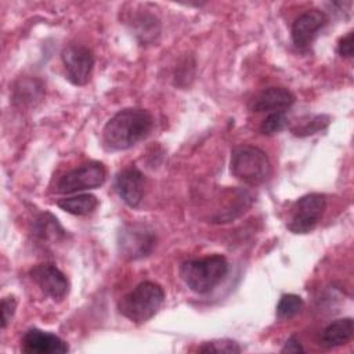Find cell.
I'll list each match as a JSON object with an SVG mask.
<instances>
[{
  "mask_svg": "<svg viewBox=\"0 0 354 354\" xmlns=\"http://www.w3.org/2000/svg\"><path fill=\"white\" fill-rule=\"evenodd\" d=\"M303 351H304L303 346L300 344V342L295 336H290L285 342L283 347L281 348V353H303Z\"/></svg>",
  "mask_w": 354,
  "mask_h": 354,
  "instance_id": "cb8c5ba5",
  "label": "cell"
},
{
  "mask_svg": "<svg viewBox=\"0 0 354 354\" xmlns=\"http://www.w3.org/2000/svg\"><path fill=\"white\" fill-rule=\"evenodd\" d=\"M353 318H340L330 322L321 333V344L326 348H335L346 344L353 337Z\"/></svg>",
  "mask_w": 354,
  "mask_h": 354,
  "instance_id": "5bb4252c",
  "label": "cell"
},
{
  "mask_svg": "<svg viewBox=\"0 0 354 354\" xmlns=\"http://www.w3.org/2000/svg\"><path fill=\"white\" fill-rule=\"evenodd\" d=\"M58 207L73 216H86L93 213L98 206V199L91 194H79L57 201Z\"/></svg>",
  "mask_w": 354,
  "mask_h": 354,
  "instance_id": "9a60e30c",
  "label": "cell"
},
{
  "mask_svg": "<svg viewBox=\"0 0 354 354\" xmlns=\"http://www.w3.org/2000/svg\"><path fill=\"white\" fill-rule=\"evenodd\" d=\"M329 123V116L325 115H315L313 118H310L307 122H301L300 126L292 127V131L295 136L299 137H306V136H311L315 134L317 131L325 129Z\"/></svg>",
  "mask_w": 354,
  "mask_h": 354,
  "instance_id": "d6986e66",
  "label": "cell"
},
{
  "mask_svg": "<svg viewBox=\"0 0 354 354\" xmlns=\"http://www.w3.org/2000/svg\"><path fill=\"white\" fill-rule=\"evenodd\" d=\"M15 308H17V300L14 296H7V297L1 299L0 310H1V328L3 329L8 325V322L14 317Z\"/></svg>",
  "mask_w": 354,
  "mask_h": 354,
  "instance_id": "7402d4cb",
  "label": "cell"
},
{
  "mask_svg": "<svg viewBox=\"0 0 354 354\" xmlns=\"http://www.w3.org/2000/svg\"><path fill=\"white\" fill-rule=\"evenodd\" d=\"M165 303V292L159 283L144 281L126 293L118 303L119 313L134 324L149 321Z\"/></svg>",
  "mask_w": 354,
  "mask_h": 354,
  "instance_id": "7a4b0ae2",
  "label": "cell"
},
{
  "mask_svg": "<svg viewBox=\"0 0 354 354\" xmlns=\"http://www.w3.org/2000/svg\"><path fill=\"white\" fill-rule=\"evenodd\" d=\"M106 180V169L100 162H88L66 171L57 181L55 191L59 194H77L101 187Z\"/></svg>",
  "mask_w": 354,
  "mask_h": 354,
  "instance_id": "52a82bcc",
  "label": "cell"
},
{
  "mask_svg": "<svg viewBox=\"0 0 354 354\" xmlns=\"http://www.w3.org/2000/svg\"><path fill=\"white\" fill-rule=\"evenodd\" d=\"M328 24V15L321 10H308L292 24V40L297 48H308L318 32Z\"/></svg>",
  "mask_w": 354,
  "mask_h": 354,
  "instance_id": "30bf717a",
  "label": "cell"
},
{
  "mask_svg": "<svg viewBox=\"0 0 354 354\" xmlns=\"http://www.w3.org/2000/svg\"><path fill=\"white\" fill-rule=\"evenodd\" d=\"M153 127L147 109L126 108L116 112L102 129V145L108 151H124L144 140Z\"/></svg>",
  "mask_w": 354,
  "mask_h": 354,
  "instance_id": "6da1fadb",
  "label": "cell"
},
{
  "mask_svg": "<svg viewBox=\"0 0 354 354\" xmlns=\"http://www.w3.org/2000/svg\"><path fill=\"white\" fill-rule=\"evenodd\" d=\"M66 79L75 86H84L91 77L94 54L83 44H69L61 53Z\"/></svg>",
  "mask_w": 354,
  "mask_h": 354,
  "instance_id": "ba28073f",
  "label": "cell"
},
{
  "mask_svg": "<svg viewBox=\"0 0 354 354\" xmlns=\"http://www.w3.org/2000/svg\"><path fill=\"white\" fill-rule=\"evenodd\" d=\"M156 246V235L145 224H127L118 232V250L126 260H138L152 253Z\"/></svg>",
  "mask_w": 354,
  "mask_h": 354,
  "instance_id": "5b68a950",
  "label": "cell"
},
{
  "mask_svg": "<svg viewBox=\"0 0 354 354\" xmlns=\"http://www.w3.org/2000/svg\"><path fill=\"white\" fill-rule=\"evenodd\" d=\"M115 189L130 207H137L144 195V174L137 167H126L116 174Z\"/></svg>",
  "mask_w": 354,
  "mask_h": 354,
  "instance_id": "7c38bea8",
  "label": "cell"
},
{
  "mask_svg": "<svg viewBox=\"0 0 354 354\" xmlns=\"http://www.w3.org/2000/svg\"><path fill=\"white\" fill-rule=\"evenodd\" d=\"M180 278L195 293L205 295L213 290L227 275L228 263L221 254L184 261L180 266Z\"/></svg>",
  "mask_w": 354,
  "mask_h": 354,
  "instance_id": "3957f363",
  "label": "cell"
},
{
  "mask_svg": "<svg viewBox=\"0 0 354 354\" xmlns=\"http://www.w3.org/2000/svg\"><path fill=\"white\" fill-rule=\"evenodd\" d=\"M303 299L293 293L282 295L277 304V317L278 319H290L297 315L303 308Z\"/></svg>",
  "mask_w": 354,
  "mask_h": 354,
  "instance_id": "e0dca14e",
  "label": "cell"
},
{
  "mask_svg": "<svg viewBox=\"0 0 354 354\" xmlns=\"http://www.w3.org/2000/svg\"><path fill=\"white\" fill-rule=\"evenodd\" d=\"M353 51H354V46H353V32H348L346 36H343L339 40L337 44V53L344 57V58H351L353 57Z\"/></svg>",
  "mask_w": 354,
  "mask_h": 354,
  "instance_id": "603a6c76",
  "label": "cell"
},
{
  "mask_svg": "<svg viewBox=\"0 0 354 354\" xmlns=\"http://www.w3.org/2000/svg\"><path fill=\"white\" fill-rule=\"evenodd\" d=\"M21 350L26 354H65L69 346L59 336L33 328L22 336Z\"/></svg>",
  "mask_w": 354,
  "mask_h": 354,
  "instance_id": "8fae6325",
  "label": "cell"
},
{
  "mask_svg": "<svg viewBox=\"0 0 354 354\" xmlns=\"http://www.w3.org/2000/svg\"><path fill=\"white\" fill-rule=\"evenodd\" d=\"M136 25H137L136 35L141 39L142 43L153 41L155 36L159 35V21L151 14L140 15L136 19Z\"/></svg>",
  "mask_w": 354,
  "mask_h": 354,
  "instance_id": "ac0fdd59",
  "label": "cell"
},
{
  "mask_svg": "<svg viewBox=\"0 0 354 354\" xmlns=\"http://www.w3.org/2000/svg\"><path fill=\"white\" fill-rule=\"evenodd\" d=\"M30 277L41 292L55 301H61L69 292L68 278L54 264L41 263L35 266L30 270Z\"/></svg>",
  "mask_w": 354,
  "mask_h": 354,
  "instance_id": "9c48e42d",
  "label": "cell"
},
{
  "mask_svg": "<svg viewBox=\"0 0 354 354\" xmlns=\"http://www.w3.org/2000/svg\"><path fill=\"white\" fill-rule=\"evenodd\" d=\"M231 174L249 185H259L268 180L271 162L264 151L252 145L235 147L230 160Z\"/></svg>",
  "mask_w": 354,
  "mask_h": 354,
  "instance_id": "277c9868",
  "label": "cell"
},
{
  "mask_svg": "<svg viewBox=\"0 0 354 354\" xmlns=\"http://www.w3.org/2000/svg\"><path fill=\"white\" fill-rule=\"evenodd\" d=\"M295 102V95L285 87H268L250 101L252 112H285Z\"/></svg>",
  "mask_w": 354,
  "mask_h": 354,
  "instance_id": "4fadbf2b",
  "label": "cell"
},
{
  "mask_svg": "<svg viewBox=\"0 0 354 354\" xmlns=\"http://www.w3.org/2000/svg\"><path fill=\"white\" fill-rule=\"evenodd\" d=\"M288 126V116L285 112H271L260 124V131L264 136H274Z\"/></svg>",
  "mask_w": 354,
  "mask_h": 354,
  "instance_id": "ffe728a7",
  "label": "cell"
},
{
  "mask_svg": "<svg viewBox=\"0 0 354 354\" xmlns=\"http://www.w3.org/2000/svg\"><path fill=\"white\" fill-rule=\"evenodd\" d=\"M326 207V198L322 194L311 192L299 198L290 213L286 224L288 230L293 234H307L313 231L319 223Z\"/></svg>",
  "mask_w": 354,
  "mask_h": 354,
  "instance_id": "8992f818",
  "label": "cell"
},
{
  "mask_svg": "<svg viewBox=\"0 0 354 354\" xmlns=\"http://www.w3.org/2000/svg\"><path fill=\"white\" fill-rule=\"evenodd\" d=\"M241 347L236 342L230 340V339H218V340H212L203 343L201 347H198L199 353H241Z\"/></svg>",
  "mask_w": 354,
  "mask_h": 354,
  "instance_id": "44dd1931",
  "label": "cell"
},
{
  "mask_svg": "<svg viewBox=\"0 0 354 354\" xmlns=\"http://www.w3.org/2000/svg\"><path fill=\"white\" fill-rule=\"evenodd\" d=\"M33 234L40 241H58L65 236L64 228L59 225L58 220L50 213H43L37 217L33 227Z\"/></svg>",
  "mask_w": 354,
  "mask_h": 354,
  "instance_id": "2e32d148",
  "label": "cell"
}]
</instances>
